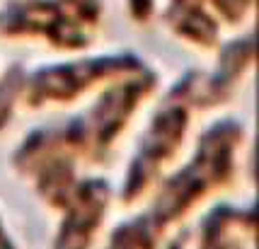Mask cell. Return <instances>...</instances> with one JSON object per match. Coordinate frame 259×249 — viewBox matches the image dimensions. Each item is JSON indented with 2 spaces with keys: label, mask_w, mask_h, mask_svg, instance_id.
<instances>
[{
  "label": "cell",
  "mask_w": 259,
  "mask_h": 249,
  "mask_svg": "<svg viewBox=\"0 0 259 249\" xmlns=\"http://www.w3.org/2000/svg\"><path fill=\"white\" fill-rule=\"evenodd\" d=\"M257 211L254 204H215L199 223L180 230L165 249H254Z\"/></svg>",
  "instance_id": "obj_7"
},
{
  "label": "cell",
  "mask_w": 259,
  "mask_h": 249,
  "mask_svg": "<svg viewBox=\"0 0 259 249\" xmlns=\"http://www.w3.org/2000/svg\"><path fill=\"white\" fill-rule=\"evenodd\" d=\"M24 70L20 66H12L3 78H0V133L3 128L12 121L17 104L22 102V90H24Z\"/></svg>",
  "instance_id": "obj_9"
},
{
  "label": "cell",
  "mask_w": 259,
  "mask_h": 249,
  "mask_svg": "<svg viewBox=\"0 0 259 249\" xmlns=\"http://www.w3.org/2000/svg\"><path fill=\"white\" fill-rule=\"evenodd\" d=\"M114 189L104 177H78L56 204L58 230L51 249H92L109 215Z\"/></svg>",
  "instance_id": "obj_6"
},
{
  "label": "cell",
  "mask_w": 259,
  "mask_h": 249,
  "mask_svg": "<svg viewBox=\"0 0 259 249\" xmlns=\"http://www.w3.org/2000/svg\"><path fill=\"white\" fill-rule=\"evenodd\" d=\"M100 22L97 0H27L0 12L3 36H44L56 48L78 51L92 39Z\"/></svg>",
  "instance_id": "obj_4"
},
{
  "label": "cell",
  "mask_w": 259,
  "mask_h": 249,
  "mask_svg": "<svg viewBox=\"0 0 259 249\" xmlns=\"http://www.w3.org/2000/svg\"><path fill=\"white\" fill-rule=\"evenodd\" d=\"M247 143V128L237 119H221L203 131L192 158L165 174L148 193L143 213L112 230L107 249H160L172 227L184 223L213 193L226 191L237 177V158Z\"/></svg>",
  "instance_id": "obj_1"
},
{
  "label": "cell",
  "mask_w": 259,
  "mask_h": 249,
  "mask_svg": "<svg viewBox=\"0 0 259 249\" xmlns=\"http://www.w3.org/2000/svg\"><path fill=\"white\" fill-rule=\"evenodd\" d=\"M254 58V44L252 36L247 39H237L230 46L223 48V56L218 63V70L213 75L196 78V109L201 112H211L215 107L223 104L233 97L240 78L245 75V70L252 66Z\"/></svg>",
  "instance_id": "obj_8"
},
{
  "label": "cell",
  "mask_w": 259,
  "mask_h": 249,
  "mask_svg": "<svg viewBox=\"0 0 259 249\" xmlns=\"http://www.w3.org/2000/svg\"><path fill=\"white\" fill-rule=\"evenodd\" d=\"M0 249H17L15 247V242H12V237L8 235V230H5V223L0 220Z\"/></svg>",
  "instance_id": "obj_10"
},
{
  "label": "cell",
  "mask_w": 259,
  "mask_h": 249,
  "mask_svg": "<svg viewBox=\"0 0 259 249\" xmlns=\"http://www.w3.org/2000/svg\"><path fill=\"white\" fill-rule=\"evenodd\" d=\"M196 78L199 73L192 70L182 80H177L175 87L160 102L158 112L153 114L150 124L138 140L134 158L126 167L121 189L114 196L121 206L131 208L138 201H143L182 153L196 109Z\"/></svg>",
  "instance_id": "obj_3"
},
{
  "label": "cell",
  "mask_w": 259,
  "mask_h": 249,
  "mask_svg": "<svg viewBox=\"0 0 259 249\" xmlns=\"http://www.w3.org/2000/svg\"><path fill=\"white\" fill-rule=\"evenodd\" d=\"M158 87V75L143 68L112 80L100 99L88 112L63 124L36 128L17 145L12 170L24 177L36 162L46 158H66L75 165H100L112 153L114 143L124 136L138 107Z\"/></svg>",
  "instance_id": "obj_2"
},
{
  "label": "cell",
  "mask_w": 259,
  "mask_h": 249,
  "mask_svg": "<svg viewBox=\"0 0 259 249\" xmlns=\"http://www.w3.org/2000/svg\"><path fill=\"white\" fill-rule=\"evenodd\" d=\"M143 68V63L131 54L124 56H100L46 66L24 78L22 102L27 109H44L49 104H73L78 97L88 94L92 87L112 82V80L128 75Z\"/></svg>",
  "instance_id": "obj_5"
}]
</instances>
